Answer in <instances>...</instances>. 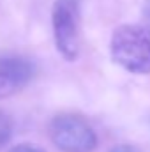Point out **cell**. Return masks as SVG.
Segmentation results:
<instances>
[{
    "label": "cell",
    "instance_id": "6da1fadb",
    "mask_svg": "<svg viewBox=\"0 0 150 152\" xmlns=\"http://www.w3.org/2000/svg\"><path fill=\"white\" fill-rule=\"evenodd\" d=\"M111 57L118 66L131 73H150V27H118L111 37Z\"/></svg>",
    "mask_w": 150,
    "mask_h": 152
},
{
    "label": "cell",
    "instance_id": "7a4b0ae2",
    "mask_svg": "<svg viewBox=\"0 0 150 152\" xmlns=\"http://www.w3.org/2000/svg\"><path fill=\"white\" fill-rule=\"evenodd\" d=\"M51 25L58 53L69 62L76 60L79 55V0H55Z\"/></svg>",
    "mask_w": 150,
    "mask_h": 152
},
{
    "label": "cell",
    "instance_id": "3957f363",
    "mask_svg": "<svg viewBox=\"0 0 150 152\" xmlns=\"http://www.w3.org/2000/svg\"><path fill=\"white\" fill-rule=\"evenodd\" d=\"M50 136L62 152H92L97 145L94 129L76 115H58L50 126Z\"/></svg>",
    "mask_w": 150,
    "mask_h": 152
},
{
    "label": "cell",
    "instance_id": "277c9868",
    "mask_svg": "<svg viewBox=\"0 0 150 152\" xmlns=\"http://www.w3.org/2000/svg\"><path fill=\"white\" fill-rule=\"evenodd\" d=\"M0 73L11 78L16 85H25L32 75H34V67L28 60L21 58V57H4L0 58Z\"/></svg>",
    "mask_w": 150,
    "mask_h": 152
},
{
    "label": "cell",
    "instance_id": "5b68a950",
    "mask_svg": "<svg viewBox=\"0 0 150 152\" xmlns=\"http://www.w3.org/2000/svg\"><path fill=\"white\" fill-rule=\"evenodd\" d=\"M11 136H12V118L4 110H0V149L9 143Z\"/></svg>",
    "mask_w": 150,
    "mask_h": 152
},
{
    "label": "cell",
    "instance_id": "8992f818",
    "mask_svg": "<svg viewBox=\"0 0 150 152\" xmlns=\"http://www.w3.org/2000/svg\"><path fill=\"white\" fill-rule=\"evenodd\" d=\"M18 88H20V85H16L11 78H7L5 75L0 73V99H5V97L12 96Z\"/></svg>",
    "mask_w": 150,
    "mask_h": 152
},
{
    "label": "cell",
    "instance_id": "52a82bcc",
    "mask_svg": "<svg viewBox=\"0 0 150 152\" xmlns=\"http://www.w3.org/2000/svg\"><path fill=\"white\" fill-rule=\"evenodd\" d=\"M9 152H44L41 147L30 145V143H23V145H16L12 149H9Z\"/></svg>",
    "mask_w": 150,
    "mask_h": 152
},
{
    "label": "cell",
    "instance_id": "ba28073f",
    "mask_svg": "<svg viewBox=\"0 0 150 152\" xmlns=\"http://www.w3.org/2000/svg\"><path fill=\"white\" fill-rule=\"evenodd\" d=\"M111 152H140L136 147H133V145H118V147H115Z\"/></svg>",
    "mask_w": 150,
    "mask_h": 152
},
{
    "label": "cell",
    "instance_id": "9c48e42d",
    "mask_svg": "<svg viewBox=\"0 0 150 152\" xmlns=\"http://www.w3.org/2000/svg\"><path fill=\"white\" fill-rule=\"evenodd\" d=\"M143 14H145V18L149 20V23H150V0H147L145 5H143Z\"/></svg>",
    "mask_w": 150,
    "mask_h": 152
}]
</instances>
